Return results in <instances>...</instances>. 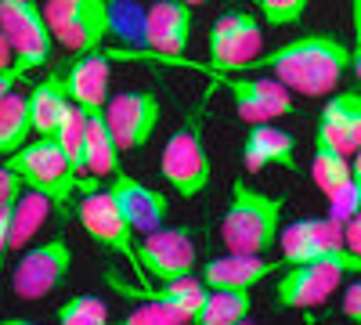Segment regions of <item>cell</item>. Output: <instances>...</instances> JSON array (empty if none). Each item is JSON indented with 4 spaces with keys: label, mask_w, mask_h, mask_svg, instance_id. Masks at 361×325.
<instances>
[{
    "label": "cell",
    "mask_w": 361,
    "mask_h": 325,
    "mask_svg": "<svg viewBox=\"0 0 361 325\" xmlns=\"http://www.w3.org/2000/svg\"><path fill=\"white\" fill-rule=\"evenodd\" d=\"M246 73H271L304 98H329L350 73V47L333 33H304L275 51H260Z\"/></svg>",
    "instance_id": "6da1fadb"
},
{
    "label": "cell",
    "mask_w": 361,
    "mask_h": 325,
    "mask_svg": "<svg viewBox=\"0 0 361 325\" xmlns=\"http://www.w3.org/2000/svg\"><path fill=\"white\" fill-rule=\"evenodd\" d=\"M286 199L253 188L246 177L231 181V199L221 221V243L235 253H271L279 246Z\"/></svg>",
    "instance_id": "7a4b0ae2"
},
{
    "label": "cell",
    "mask_w": 361,
    "mask_h": 325,
    "mask_svg": "<svg viewBox=\"0 0 361 325\" xmlns=\"http://www.w3.org/2000/svg\"><path fill=\"white\" fill-rule=\"evenodd\" d=\"M4 163L22 177L25 188L44 192L54 206H62L73 199V192H80V177L73 173L62 145L54 134H33L18 152L4 156Z\"/></svg>",
    "instance_id": "3957f363"
},
{
    "label": "cell",
    "mask_w": 361,
    "mask_h": 325,
    "mask_svg": "<svg viewBox=\"0 0 361 325\" xmlns=\"http://www.w3.org/2000/svg\"><path fill=\"white\" fill-rule=\"evenodd\" d=\"M159 177L180 199H195L209 188L214 163H209V152H206L202 120L195 112L166 137L163 152H159Z\"/></svg>",
    "instance_id": "277c9868"
},
{
    "label": "cell",
    "mask_w": 361,
    "mask_h": 325,
    "mask_svg": "<svg viewBox=\"0 0 361 325\" xmlns=\"http://www.w3.org/2000/svg\"><path fill=\"white\" fill-rule=\"evenodd\" d=\"M279 250L286 264L304 260H333L354 278L361 275V257L343 239V221L336 217H300L279 231Z\"/></svg>",
    "instance_id": "5b68a950"
},
{
    "label": "cell",
    "mask_w": 361,
    "mask_h": 325,
    "mask_svg": "<svg viewBox=\"0 0 361 325\" xmlns=\"http://www.w3.org/2000/svg\"><path fill=\"white\" fill-rule=\"evenodd\" d=\"M44 18L54 44H62L73 54L98 51L112 33L109 0H44Z\"/></svg>",
    "instance_id": "8992f818"
},
{
    "label": "cell",
    "mask_w": 361,
    "mask_h": 325,
    "mask_svg": "<svg viewBox=\"0 0 361 325\" xmlns=\"http://www.w3.org/2000/svg\"><path fill=\"white\" fill-rule=\"evenodd\" d=\"M0 29H4V37L11 44L15 69L22 76L37 73L51 62L54 37L47 29L40 0H0Z\"/></svg>",
    "instance_id": "52a82bcc"
},
{
    "label": "cell",
    "mask_w": 361,
    "mask_h": 325,
    "mask_svg": "<svg viewBox=\"0 0 361 325\" xmlns=\"http://www.w3.org/2000/svg\"><path fill=\"white\" fill-rule=\"evenodd\" d=\"M206 51H209V73H243L264 51L260 15H253L246 8L224 11L214 25H209Z\"/></svg>",
    "instance_id": "ba28073f"
},
{
    "label": "cell",
    "mask_w": 361,
    "mask_h": 325,
    "mask_svg": "<svg viewBox=\"0 0 361 325\" xmlns=\"http://www.w3.org/2000/svg\"><path fill=\"white\" fill-rule=\"evenodd\" d=\"M76 221L83 224V231L94 239L102 250H112L119 253L137 275L141 286H148L141 278V268H137V231L127 224V217L119 214L116 199L109 195V188H90V192H80V202H76Z\"/></svg>",
    "instance_id": "9c48e42d"
},
{
    "label": "cell",
    "mask_w": 361,
    "mask_h": 325,
    "mask_svg": "<svg viewBox=\"0 0 361 325\" xmlns=\"http://www.w3.org/2000/svg\"><path fill=\"white\" fill-rule=\"evenodd\" d=\"M73 271V246L62 235L29 246L11 268V289L18 300H44L51 289H58Z\"/></svg>",
    "instance_id": "30bf717a"
},
{
    "label": "cell",
    "mask_w": 361,
    "mask_h": 325,
    "mask_svg": "<svg viewBox=\"0 0 361 325\" xmlns=\"http://www.w3.org/2000/svg\"><path fill=\"white\" fill-rule=\"evenodd\" d=\"M137 268L141 278H180V275H192L195 271V239H192V228H152L141 235L137 243Z\"/></svg>",
    "instance_id": "8fae6325"
},
{
    "label": "cell",
    "mask_w": 361,
    "mask_h": 325,
    "mask_svg": "<svg viewBox=\"0 0 361 325\" xmlns=\"http://www.w3.org/2000/svg\"><path fill=\"white\" fill-rule=\"evenodd\" d=\"M105 120L119 152H137L156 137L163 120V102L156 91H123L105 102Z\"/></svg>",
    "instance_id": "7c38bea8"
},
{
    "label": "cell",
    "mask_w": 361,
    "mask_h": 325,
    "mask_svg": "<svg viewBox=\"0 0 361 325\" xmlns=\"http://www.w3.org/2000/svg\"><path fill=\"white\" fill-rule=\"evenodd\" d=\"M350 278L340 264L333 260H304V264H286V271L275 286V304L293 311H311L322 307L336 293V286Z\"/></svg>",
    "instance_id": "4fadbf2b"
},
{
    "label": "cell",
    "mask_w": 361,
    "mask_h": 325,
    "mask_svg": "<svg viewBox=\"0 0 361 325\" xmlns=\"http://www.w3.org/2000/svg\"><path fill=\"white\" fill-rule=\"evenodd\" d=\"M192 4L185 0H152L145 11V47L152 62H180L192 44Z\"/></svg>",
    "instance_id": "5bb4252c"
},
{
    "label": "cell",
    "mask_w": 361,
    "mask_h": 325,
    "mask_svg": "<svg viewBox=\"0 0 361 325\" xmlns=\"http://www.w3.org/2000/svg\"><path fill=\"white\" fill-rule=\"evenodd\" d=\"M214 76H221L238 120H246V123H271L279 116L296 112V102L282 80H264V76L243 80V76H228V73H214Z\"/></svg>",
    "instance_id": "9a60e30c"
},
{
    "label": "cell",
    "mask_w": 361,
    "mask_h": 325,
    "mask_svg": "<svg viewBox=\"0 0 361 325\" xmlns=\"http://www.w3.org/2000/svg\"><path fill=\"white\" fill-rule=\"evenodd\" d=\"M109 195L116 199L119 214L127 217V224H130L137 235L166 224L170 199H166L159 188H152V185H141L137 177H130L123 166H119L116 173H109Z\"/></svg>",
    "instance_id": "2e32d148"
},
{
    "label": "cell",
    "mask_w": 361,
    "mask_h": 325,
    "mask_svg": "<svg viewBox=\"0 0 361 325\" xmlns=\"http://www.w3.org/2000/svg\"><path fill=\"white\" fill-rule=\"evenodd\" d=\"M112 54L109 51H83L76 54V62L62 69V83L73 105L80 109H105L109 102V73H112Z\"/></svg>",
    "instance_id": "e0dca14e"
},
{
    "label": "cell",
    "mask_w": 361,
    "mask_h": 325,
    "mask_svg": "<svg viewBox=\"0 0 361 325\" xmlns=\"http://www.w3.org/2000/svg\"><path fill=\"white\" fill-rule=\"evenodd\" d=\"M286 268V260H264V253H235L228 250L224 257L206 260L202 282L209 289H253L267 275H275Z\"/></svg>",
    "instance_id": "ac0fdd59"
},
{
    "label": "cell",
    "mask_w": 361,
    "mask_h": 325,
    "mask_svg": "<svg viewBox=\"0 0 361 325\" xmlns=\"http://www.w3.org/2000/svg\"><path fill=\"white\" fill-rule=\"evenodd\" d=\"M314 137L336 145L340 152L354 156L361 149V91H333L322 105Z\"/></svg>",
    "instance_id": "d6986e66"
},
{
    "label": "cell",
    "mask_w": 361,
    "mask_h": 325,
    "mask_svg": "<svg viewBox=\"0 0 361 325\" xmlns=\"http://www.w3.org/2000/svg\"><path fill=\"white\" fill-rule=\"evenodd\" d=\"M243 166L246 173H260L267 166L296 170V137L275 123H250L243 141Z\"/></svg>",
    "instance_id": "ffe728a7"
},
{
    "label": "cell",
    "mask_w": 361,
    "mask_h": 325,
    "mask_svg": "<svg viewBox=\"0 0 361 325\" xmlns=\"http://www.w3.org/2000/svg\"><path fill=\"white\" fill-rule=\"evenodd\" d=\"M29 123H33V134H54L62 116L69 112V94H66V83L62 73H51L44 76L33 91H29Z\"/></svg>",
    "instance_id": "44dd1931"
},
{
    "label": "cell",
    "mask_w": 361,
    "mask_h": 325,
    "mask_svg": "<svg viewBox=\"0 0 361 325\" xmlns=\"http://www.w3.org/2000/svg\"><path fill=\"white\" fill-rule=\"evenodd\" d=\"M83 134H87V145H83V152H87V170L94 173V177H109L119 170V145L109 130V120H105V109H83Z\"/></svg>",
    "instance_id": "7402d4cb"
},
{
    "label": "cell",
    "mask_w": 361,
    "mask_h": 325,
    "mask_svg": "<svg viewBox=\"0 0 361 325\" xmlns=\"http://www.w3.org/2000/svg\"><path fill=\"white\" fill-rule=\"evenodd\" d=\"M253 314L250 289H209L195 314V325H243Z\"/></svg>",
    "instance_id": "603a6c76"
},
{
    "label": "cell",
    "mask_w": 361,
    "mask_h": 325,
    "mask_svg": "<svg viewBox=\"0 0 361 325\" xmlns=\"http://www.w3.org/2000/svg\"><path fill=\"white\" fill-rule=\"evenodd\" d=\"M311 181L314 188L329 199L333 192H340L350 181V156L340 152L336 145H329L322 137H314V152H311Z\"/></svg>",
    "instance_id": "cb8c5ba5"
},
{
    "label": "cell",
    "mask_w": 361,
    "mask_h": 325,
    "mask_svg": "<svg viewBox=\"0 0 361 325\" xmlns=\"http://www.w3.org/2000/svg\"><path fill=\"white\" fill-rule=\"evenodd\" d=\"M33 134V123H29V102L22 94H4L0 98V159L18 152L22 145Z\"/></svg>",
    "instance_id": "d4e9b609"
},
{
    "label": "cell",
    "mask_w": 361,
    "mask_h": 325,
    "mask_svg": "<svg viewBox=\"0 0 361 325\" xmlns=\"http://www.w3.org/2000/svg\"><path fill=\"white\" fill-rule=\"evenodd\" d=\"M51 206H54V202H51L44 192H33V188H25V192L15 199V206H11V250H22L29 239H33Z\"/></svg>",
    "instance_id": "484cf974"
},
{
    "label": "cell",
    "mask_w": 361,
    "mask_h": 325,
    "mask_svg": "<svg viewBox=\"0 0 361 325\" xmlns=\"http://www.w3.org/2000/svg\"><path fill=\"white\" fill-rule=\"evenodd\" d=\"M206 293H209V286H206L202 278L180 275V278L159 282V286L152 289V297H156V300H166V304L177 307L180 314H188V321L195 325V314H199V307H202V300H206Z\"/></svg>",
    "instance_id": "4316f807"
},
{
    "label": "cell",
    "mask_w": 361,
    "mask_h": 325,
    "mask_svg": "<svg viewBox=\"0 0 361 325\" xmlns=\"http://www.w3.org/2000/svg\"><path fill=\"white\" fill-rule=\"evenodd\" d=\"M62 325H105L109 321V307L98 297H69L54 314Z\"/></svg>",
    "instance_id": "83f0119b"
},
{
    "label": "cell",
    "mask_w": 361,
    "mask_h": 325,
    "mask_svg": "<svg viewBox=\"0 0 361 325\" xmlns=\"http://www.w3.org/2000/svg\"><path fill=\"white\" fill-rule=\"evenodd\" d=\"M123 325H192V321H188V314H180V311L170 307L166 300L148 297V300H141V304L123 318Z\"/></svg>",
    "instance_id": "f1b7e54d"
},
{
    "label": "cell",
    "mask_w": 361,
    "mask_h": 325,
    "mask_svg": "<svg viewBox=\"0 0 361 325\" xmlns=\"http://www.w3.org/2000/svg\"><path fill=\"white\" fill-rule=\"evenodd\" d=\"M257 4H260L264 25L286 29V25H296L300 18L307 15V4H311V0H257Z\"/></svg>",
    "instance_id": "f546056e"
},
{
    "label": "cell",
    "mask_w": 361,
    "mask_h": 325,
    "mask_svg": "<svg viewBox=\"0 0 361 325\" xmlns=\"http://www.w3.org/2000/svg\"><path fill=\"white\" fill-rule=\"evenodd\" d=\"M25 192V185H22V177L0 159V206H8V202H15L18 195Z\"/></svg>",
    "instance_id": "4dcf8cb0"
},
{
    "label": "cell",
    "mask_w": 361,
    "mask_h": 325,
    "mask_svg": "<svg viewBox=\"0 0 361 325\" xmlns=\"http://www.w3.org/2000/svg\"><path fill=\"white\" fill-rule=\"evenodd\" d=\"M350 29H354V44H350V73L361 80V0H350Z\"/></svg>",
    "instance_id": "1f68e13d"
},
{
    "label": "cell",
    "mask_w": 361,
    "mask_h": 325,
    "mask_svg": "<svg viewBox=\"0 0 361 325\" xmlns=\"http://www.w3.org/2000/svg\"><path fill=\"white\" fill-rule=\"evenodd\" d=\"M343 314L361 325V275H354V282H350L347 293H343Z\"/></svg>",
    "instance_id": "d6a6232c"
},
{
    "label": "cell",
    "mask_w": 361,
    "mask_h": 325,
    "mask_svg": "<svg viewBox=\"0 0 361 325\" xmlns=\"http://www.w3.org/2000/svg\"><path fill=\"white\" fill-rule=\"evenodd\" d=\"M11 206H15V202L0 206V268H4V260H8V253H11Z\"/></svg>",
    "instance_id": "836d02e7"
},
{
    "label": "cell",
    "mask_w": 361,
    "mask_h": 325,
    "mask_svg": "<svg viewBox=\"0 0 361 325\" xmlns=\"http://www.w3.org/2000/svg\"><path fill=\"white\" fill-rule=\"evenodd\" d=\"M343 239H347V246L361 257V210H357V214L343 224Z\"/></svg>",
    "instance_id": "e575fe53"
},
{
    "label": "cell",
    "mask_w": 361,
    "mask_h": 325,
    "mask_svg": "<svg viewBox=\"0 0 361 325\" xmlns=\"http://www.w3.org/2000/svg\"><path fill=\"white\" fill-rule=\"evenodd\" d=\"M11 66H15V54H11V44H8V37H4V29H0V73L11 69Z\"/></svg>",
    "instance_id": "d590c367"
},
{
    "label": "cell",
    "mask_w": 361,
    "mask_h": 325,
    "mask_svg": "<svg viewBox=\"0 0 361 325\" xmlns=\"http://www.w3.org/2000/svg\"><path fill=\"white\" fill-rule=\"evenodd\" d=\"M350 181H354V188H357V195H361V149H357L354 159H350Z\"/></svg>",
    "instance_id": "8d00e7d4"
},
{
    "label": "cell",
    "mask_w": 361,
    "mask_h": 325,
    "mask_svg": "<svg viewBox=\"0 0 361 325\" xmlns=\"http://www.w3.org/2000/svg\"><path fill=\"white\" fill-rule=\"evenodd\" d=\"M185 4H192V8H195V4H206V0H185Z\"/></svg>",
    "instance_id": "74e56055"
}]
</instances>
